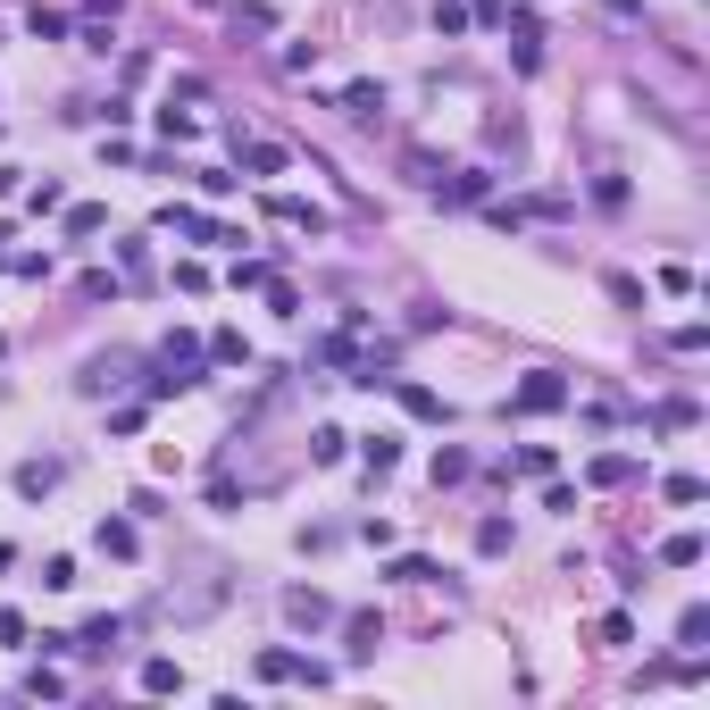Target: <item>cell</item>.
Returning <instances> with one entry per match:
<instances>
[{"instance_id": "obj_1", "label": "cell", "mask_w": 710, "mask_h": 710, "mask_svg": "<svg viewBox=\"0 0 710 710\" xmlns=\"http://www.w3.org/2000/svg\"><path fill=\"white\" fill-rule=\"evenodd\" d=\"M560 401H568V385H560L552 368H543V376H527V385L510 393V410H560Z\"/></svg>"}, {"instance_id": "obj_2", "label": "cell", "mask_w": 710, "mask_h": 710, "mask_svg": "<svg viewBox=\"0 0 710 710\" xmlns=\"http://www.w3.org/2000/svg\"><path fill=\"white\" fill-rule=\"evenodd\" d=\"M284 619H293V627H326V619H335V602L301 585V594H284Z\"/></svg>"}, {"instance_id": "obj_3", "label": "cell", "mask_w": 710, "mask_h": 710, "mask_svg": "<svg viewBox=\"0 0 710 710\" xmlns=\"http://www.w3.org/2000/svg\"><path fill=\"white\" fill-rule=\"evenodd\" d=\"M343 117H360V126H376V117H385V92H376V84H351V92H343Z\"/></svg>"}, {"instance_id": "obj_4", "label": "cell", "mask_w": 710, "mask_h": 710, "mask_svg": "<svg viewBox=\"0 0 710 710\" xmlns=\"http://www.w3.org/2000/svg\"><path fill=\"white\" fill-rule=\"evenodd\" d=\"M51 485H59V460H26V468H17V493H26V502L51 493Z\"/></svg>"}, {"instance_id": "obj_5", "label": "cell", "mask_w": 710, "mask_h": 710, "mask_svg": "<svg viewBox=\"0 0 710 710\" xmlns=\"http://www.w3.org/2000/svg\"><path fill=\"white\" fill-rule=\"evenodd\" d=\"M702 560V535H669L660 543V568H694Z\"/></svg>"}, {"instance_id": "obj_6", "label": "cell", "mask_w": 710, "mask_h": 710, "mask_svg": "<svg viewBox=\"0 0 710 710\" xmlns=\"http://www.w3.org/2000/svg\"><path fill=\"white\" fill-rule=\"evenodd\" d=\"M101 552H117V560H134V527H126V518H101Z\"/></svg>"}, {"instance_id": "obj_7", "label": "cell", "mask_w": 710, "mask_h": 710, "mask_svg": "<svg viewBox=\"0 0 710 710\" xmlns=\"http://www.w3.org/2000/svg\"><path fill=\"white\" fill-rule=\"evenodd\" d=\"M702 635H710V610H685V619H677V644L702 652Z\"/></svg>"}, {"instance_id": "obj_8", "label": "cell", "mask_w": 710, "mask_h": 710, "mask_svg": "<svg viewBox=\"0 0 710 710\" xmlns=\"http://www.w3.org/2000/svg\"><path fill=\"white\" fill-rule=\"evenodd\" d=\"M259 677L284 685V677H301V660H293V652H259Z\"/></svg>"}, {"instance_id": "obj_9", "label": "cell", "mask_w": 710, "mask_h": 710, "mask_svg": "<svg viewBox=\"0 0 710 710\" xmlns=\"http://www.w3.org/2000/svg\"><path fill=\"white\" fill-rule=\"evenodd\" d=\"M385 577H401V585H435V560H393Z\"/></svg>"}, {"instance_id": "obj_10", "label": "cell", "mask_w": 710, "mask_h": 710, "mask_svg": "<svg viewBox=\"0 0 710 710\" xmlns=\"http://www.w3.org/2000/svg\"><path fill=\"white\" fill-rule=\"evenodd\" d=\"M142 685H151V694H176L184 677H176V660H151V669H142Z\"/></svg>"}, {"instance_id": "obj_11", "label": "cell", "mask_w": 710, "mask_h": 710, "mask_svg": "<svg viewBox=\"0 0 710 710\" xmlns=\"http://www.w3.org/2000/svg\"><path fill=\"white\" fill-rule=\"evenodd\" d=\"M376 635H385L376 619H351V660H368V652H376Z\"/></svg>"}]
</instances>
